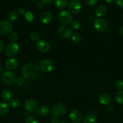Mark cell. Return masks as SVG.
Here are the masks:
<instances>
[{
	"label": "cell",
	"instance_id": "d6986e66",
	"mask_svg": "<svg viewBox=\"0 0 123 123\" xmlns=\"http://www.w3.org/2000/svg\"><path fill=\"white\" fill-rule=\"evenodd\" d=\"M107 10V7L106 6L104 5H101L96 8V10H95V14L98 17L103 16L104 15L106 14Z\"/></svg>",
	"mask_w": 123,
	"mask_h": 123
},
{
	"label": "cell",
	"instance_id": "ba28073f",
	"mask_svg": "<svg viewBox=\"0 0 123 123\" xmlns=\"http://www.w3.org/2000/svg\"><path fill=\"white\" fill-rule=\"evenodd\" d=\"M39 68L41 70L43 71L45 73H49L52 72L54 68V65L53 62L50 60L48 59H45L42 60L40 62Z\"/></svg>",
	"mask_w": 123,
	"mask_h": 123
},
{
	"label": "cell",
	"instance_id": "30bf717a",
	"mask_svg": "<svg viewBox=\"0 0 123 123\" xmlns=\"http://www.w3.org/2000/svg\"><path fill=\"white\" fill-rule=\"evenodd\" d=\"M57 33L62 38H69L72 36V30L69 26H62L58 29Z\"/></svg>",
	"mask_w": 123,
	"mask_h": 123
},
{
	"label": "cell",
	"instance_id": "ac0fdd59",
	"mask_svg": "<svg viewBox=\"0 0 123 123\" xmlns=\"http://www.w3.org/2000/svg\"><path fill=\"white\" fill-rule=\"evenodd\" d=\"M1 97L4 101L9 102V101L12 100V97H13V94L10 90L6 89V90L2 91V93H1Z\"/></svg>",
	"mask_w": 123,
	"mask_h": 123
},
{
	"label": "cell",
	"instance_id": "7a4b0ae2",
	"mask_svg": "<svg viewBox=\"0 0 123 123\" xmlns=\"http://www.w3.org/2000/svg\"><path fill=\"white\" fill-rule=\"evenodd\" d=\"M94 25L96 31L102 33L106 32L109 27L108 22L106 20L101 18H97L95 19L94 20Z\"/></svg>",
	"mask_w": 123,
	"mask_h": 123
},
{
	"label": "cell",
	"instance_id": "ffe728a7",
	"mask_svg": "<svg viewBox=\"0 0 123 123\" xmlns=\"http://www.w3.org/2000/svg\"><path fill=\"white\" fill-rule=\"evenodd\" d=\"M9 111V108L7 103L4 102L0 103V117H4L7 114Z\"/></svg>",
	"mask_w": 123,
	"mask_h": 123
},
{
	"label": "cell",
	"instance_id": "7c38bea8",
	"mask_svg": "<svg viewBox=\"0 0 123 123\" xmlns=\"http://www.w3.org/2000/svg\"><path fill=\"white\" fill-rule=\"evenodd\" d=\"M36 47L39 51L41 52H47L50 49V44L47 41L41 40L36 43Z\"/></svg>",
	"mask_w": 123,
	"mask_h": 123
},
{
	"label": "cell",
	"instance_id": "7bdbcfd3",
	"mask_svg": "<svg viewBox=\"0 0 123 123\" xmlns=\"http://www.w3.org/2000/svg\"><path fill=\"white\" fill-rule=\"evenodd\" d=\"M2 66H1V65H0V72H1V71H2Z\"/></svg>",
	"mask_w": 123,
	"mask_h": 123
},
{
	"label": "cell",
	"instance_id": "d4e9b609",
	"mask_svg": "<svg viewBox=\"0 0 123 123\" xmlns=\"http://www.w3.org/2000/svg\"><path fill=\"white\" fill-rule=\"evenodd\" d=\"M25 78L22 76H18L14 79V84L17 86H22L25 83Z\"/></svg>",
	"mask_w": 123,
	"mask_h": 123
},
{
	"label": "cell",
	"instance_id": "2e32d148",
	"mask_svg": "<svg viewBox=\"0 0 123 123\" xmlns=\"http://www.w3.org/2000/svg\"><path fill=\"white\" fill-rule=\"evenodd\" d=\"M6 68L8 70H14L18 67V61L15 58H9L6 61V64H5Z\"/></svg>",
	"mask_w": 123,
	"mask_h": 123
},
{
	"label": "cell",
	"instance_id": "6da1fadb",
	"mask_svg": "<svg viewBox=\"0 0 123 123\" xmlns=\"http://www.w3.org/2000/svg\"><path fill=\"white\" fill-rule=\"evenodd\" d=\"M40 68L34 62H28L24 65L22 69L23 77L27 80H34L39 78L41 73Z\"/></svg>",
	"mask_w": 123,
	"mask_h": 123
},
{
	"label": "cell",
	"instance_id": "f546056e",
	"mask_svg": "<svg viewBox=\"0 0 123 123\" xmlns=\"http://www.w3.org/2000/svg\"><path fill=\"white\" fill-rule=\"evenodd\" d=\"M72 40L75 43H79L82 40V37L78 34H74L72 36Z\"/></svg>",
	"mask_w": 123,
	"mask_h": 123
},
{
	"label": "cell",
	"instance_id": "3957f363",
	"mask_svg": "<svg viewBox=\"0 0 123 123\" xmlns=\"http://www.w3.org/2000/svg\"><path fill=\"white\" fill-rule=\"evenodd\" d=\"M52 114L55 117H62L65 114L66 108L63 103H57L52 108Z\"/></svg>",
	"mask_w": 123,
	"mask_h": 123
},
{
	"label": "cell",
	"instance_id": "7402d4cb",
	"mask_svg": "<svg viewBox=\"0 0 123 123\" xmlns=\"http://www.w3.org/2000/svg\"><path fill=\"white\" fill-rule=\"evenodd\" d=\"M96 117L94 114H88L83 120V123H96Z\"/></svg>",
	"mask_w": 123,
	"mask_h": 123
},
{
	"label": "cell",
	"instance_id": "603a6c76",
	"mask_svg": "<svg viewBox=\"0 0 123 123\" xmlns=\"http://www.w3.org/2000/svg\"><path fill=\"white\" fill-rule=\"evenodd\" d=\"M115 100L117 103L119 104H123V91H118L115 94Z\"/></svg>",
	"mask_w": 123,
	"mask_h": 123
},
{
	"label": "cell",
	"instance_id": "f35d334b",
	"mask_svg": "<svg viewBox=\"0 0 123 123\" xmlns=\"http://www.w3.org/2000/svg\"><path fill=\"white\" fill-rule=\"evenodd\" d=\"M18 13L20 14H25V11H24V10L23 9V8H19V9H18Z\"/></svg>",
	"mask_w": 123,
	"mask_h": 123
},
{
	"label": "cell",
	"instance_id": "f1b7e54d",
	"mask_svg": "<svg viewBox=\"0 0 123 123\" xmlns=\"http://www.w3.org/2000/svg\"><path fill=\"white\" fill-rule=\"evenodd\" d=\"M71 26L72 27V28L75 29V30H78V29H79L81 26L80 22L78 21V20H72V22H71Z\"/></svg>",
	"mask_w": 123,
	"mask_h": 123
},
{
	"label": "cell",
	"instance_id": "cb8c5ba5",
	"mask_svg": "<svg viewBox=\"0 0 123 123\" xmlns=\"http://www.w3.org/2000/svg\"><path fill=\"white\" fill-rule=\"evenodd\" d=\"M18 13L14 11H12L8 14V18L10 21H14L18 19Z\"/></svg>",
	"mask_w": 123,
	"mask_h": 123
},
{
	"label": "cell",
	"instance_id": "8992f818",
	"mask_svg": "<svg viewBox=\"0 0 123 123\" xmlns=\"http://www.w3.org/2000/svg\"><path fill=\"white\" fill-rule=\"evenodd\" d=\"M13 30V25L8 20L0 22V34L6 35L10 33Z\"/></svg>",
	"mask_w": 123,
	"mask_h": 123
},
{
	"label": "cell",
	"instance_id": "8d00e7d4",
	"mask_svg": "<svg viewBox=\"0 0 123 123\" xmlns=\"http://www.w3.org/2000/svg\"><path fill=\"white\" fill-rule=\"evenodd\" d=\"M51 121V123H60L59 119L57 117L52 118Z\"/></svg>",
	"mask_w": 123,
	"mask_h": 123
},
{
	"label": "cell",
	"instance_id": "1f68e13d",
	"mask_svg": "<svg viewBox=\"0 0 123 123\" xmlns=\"http://www.w3.org/2000/svg\"><path fill=\"white\" fill-rule=\"evenodd\" d=\"M9 40L11 42L14 43L18 40V35L16 32H11L9 35Z\"/></svg>",
	"mask_w": 123,
	"mask_h": 123
},
{
	"label": "cell",
	"instance_id": "83f0119b",
	"mask_svg": "<svg viewBox=\"0 0 123 123\" xmlns=\"http://www.w3.org/2000/svg\"><path fill=\"white\" fill-rule=\"evenodd\" d=\"M24 14H25V18L27 21L29 22H32L33 20L34 16L32 13H31L30 12H27L26 13H25Z\"/></svg>",
	"mask_w": 123,
	"mask_h": 123
},
{
	"label": "cell",
	"instance_id": "277c9868",
	"mask_svg": "<svg viewBox=\"0 0 123 123\" xmlns=\"http://www.w3.org/2000/svg\"><path fill=\"white\" fill-rule=\"evenodd\" d=\"M19 51V46L16 43L10 42L7 45L5 50V54L8 57L14 56Z\"/></svg>",
	"mask_w": 123,
	"mask_h": 123
},
{
	"label": "cell",
	"instance_id": "9c48e42d",
	"mask_svg": "<svg viewBox=\"0 0 123 123\" xmlns=\"http://www.w3.org/2000/svg\"><path fill=\"white\" fill-rule=\"evenodd\" d=\"M70 12L73 14H78L82 10V5L78 0H72L68 4Z\"/></svg>",
	"mask_w": 123,
	"mask_h": 123
},
{
	"label": "cell",
	"instance_id": "e0dca14e",
	"mask_svg": "<svg viewBox=\"0 0 123 123\" xmlns=\"http://www.w3.org/2000/svg\"><path fill=\"white\" fill-rule=\"evenodd\" d=\"M36 113L39 116L46 117L49 114V109L45 105H42L38 107L36 110Z\"/></svg>",
	"mask_w": 123,
	"mask_h": 123
},
{
	"label": "cell",
	"instance_id": "4316f807",
	"mask_svg": "<svg viewBox=\"0 0 123 123\" xmlns=\"http://www.w3.org/2000/svg\"><path fill=\"white\" fill-rule=\"evenodd\" d=\"M115 87L118 91H121L122 89L123 88V81L120 80V79H118L115 82Z\"/></svg>",
	"mask_w": 123,
	"mask_h": 123
},
{
	"label": "cell",
	"instance_id": "5b68a950",
	"mask_svg": "<svg viewBox=\"0 0 123 123\" xmlns=\"http://www.w3.org/2000/svg\"><path fill=\"white\" fill-rule=\"evenodd\" d=\"M72 16L71 13L66 10H63L59 14L58 19L61 24L68 25L72 22Z\"/></svg>",
	"mask_w": 123,
	"mask_h": 123
},
{
	"label": "cell",
	"instance_id": "d590c367",
	"mask_svg": "<svg viewBox=\"0 0 123 123\" xmlns=\"http://www.w3.org/2000/svg\"><path fill=\"white\" fill-rule=\"evenodd\" d=\"M115 2L118 7L123 8V0H115Z\"/></svg>",
	"mask_w": 123,
	"mask_h": 123
},
{
	"label": "cell",
	"instance_id": "74e56055",
	"mask_svg": "<svg viewBox=\"0 0 123 123\" xmlns=\"http://www.w3.org/2000/svg\"><path fill=\"white\" fill-rule=\"evenodd\" d=\"M4 49V43L2 40H0V54L2 52Z\"/></svg>",
	"mask_w": 123,
	"mask_h": 123
},
{
	"label": "cell",
	"instance_id": "f6af8a7d",
	"mask_svg": "<svg viewBox=\"0 0 123 123\" xmlns=\"http://www.w3.org/2000/svg\"><path fill=\"white\" fill-rule=\"evenodd\" d=\"M60 123H66V122H64V121H63V122H61Z\"/></svg>",
	"mask_w": 123,
	"mask_h": 123
},
{
	"label": "cell",
	"instance_id": "9a60e30c",
	"mask_svg": "<svg viewBox=\"0 0 123 123\" xmlns=\"http://www.w3.org/2000/svg\"><path fill=\"white\" fill-rule=\"evenodd\" d=\"M40 19L43 24H48L50 23L53 19V15L50 12H45L41 14Z\"/></svg>",
	"mask_w": 123,
	"mask_h": 123
},
{
	"label": "cell",
	"instance_id": "484cf974",
	"mask_svg": "<svg viewBox=\"0 0 123 123\" xmlns=\"http://www.w3.org/2000/svg\"><path fill=\"white\" fill-rule=\"evenodd\" d=\"M9 106L12 108H17L20 106V102L18 99H13L10 101Z\"/></svg>",
	"mask_w": 123,
	"mask_h": 123
},
{
	"label": "cell",
	"instance_id": "ab89813d",
	"mask_svg": "<svg viewBox=\"0 0 123 123\" xmlns=\"http://www.w3.org/2000/svg\"><path fill=\"white\" fill-rule=\"evenodd\" d=\"M42 2H43L44 3H47V4H50L52 2L54 1V0H42Z\"/></svg>",
	"mask_w": 123,
	"mask_h": 123
},
{
	"label": "cell",
	"instance_id": "4dcf8cb0",
	"mask_svg": "<svg viewBox=\"0 0 123 123\" xmlns=\"http://www.w3.org/2000/svg\"><path fill=\"white\" fill-rule=\"evenodd\" d=\"M25 123H39V121L37 119L34 117L30 116L27 118Z\"/></svg>",
	"mask_w": 123,
	"mask_h": 123
},
{
	"label": "cell",
	"instance_id": "60d3db41",
	"mask_svg": "<svg viewBox=\"0 0 123 123\" xmlns=\"http://www.w3.org/2000/svg\"><path fill=\"white\" fill-rule=\"evenodd\" d=\"M119 33L123 37V26H122L119 29Z\"/></svg>",
	"mask_w": 123,
	"mask_h": 123
},
{
	"label": "cell",
	"instance_id": "52a82bcc",
	"mask_svg": "<svg viewBox=\"0 0 123 123\" xmlns=\"http://www.w3.org/2000/svg\"><path fill=\"white\" fill-rule=\"evenodd\" d=\"M1 79H2V82L5 84L8 85H11L14 82V74L13 72L10 71H4L2 73L1 76Z\"/></svg>",
	"mask_w": 123,
	"mask_h": 123
},
{
	"label": "cell",
	"instance_id": "d6a6232c",
	"mask_svg": "<svg viewBox=\"0 0 123 123\" xmlns=\"http://www.w3.org/2000/svg\"><path fill=\"white\" fill-rule=\"evenodd\" d=\"M30 38L32 40L34 41V42H36L39 40V36L38 34L36 32H32L31 34H30Z\"/></svg>",
	"mask_w": 123,
	"mask_h": 123
},
{
	"label": "cell",
	"instance_id": "44dd1931",
	"mask_svg": "<svg viewBox=\"0 0 123 123\" xmlns=\"http://www.w3.org/2000/svg\"><path fill=\"white\" fill-rule=\"evenodd\" d=\"M68 4L67 0H55V7L57 9H64Z\"/></svg>",
	"mask_w": 123,
	"mask_h": 123
},
{
	"label": "cell",
	"instance_id": "b9f144b4",
	"mask_svg": "<svg viewBox=\"0 0 123 123\" xmlns=\"http://www.w3.org/2000/svg\"><path fill=\"white\" fill-rule=\"evenodd\" d=\"M113 1H114V0H106V2H107V3L109 4L112 3V2H113Z\"/></svg>",
	"mask_w": 123,
	"mask_h": 123
},
{
	"label": "cell",
	"instance_id": "4fadbf2b",
	"mask_svg": "<svg viewBox=\"0 0 123 123\" xmlns=\"http://www.w3.org/2000/svg\"><path fill=\"white\" fill-rule=\"evenodd\" d=\"M69 118L73 123H80L82 120V115L80 111L74 109L70 112Z\"/></svg>",
	"mask_w": 123,
	"mask_h": 123
},
{
	"label": "cell",
	"instance_id": "5bb4252c",
	"mask_svg": "<svg viewBox=\"0 0 123 123\" xmlns=\"http://www.w3.org/2000/svg\"><path fill=\"white\" fill-rule=\"evenodd\" d=\"M98 100L101 104H102V105L106 106L109 105L111 103V102H112L111 97L107 93H102L100 94L99 96Z\"/></svg>",
	"mask_w": 123,
	"mask_h": 123
},
{
	"label": "cell",
	"instance_id": "e575fe53",
	"mask_svg": "<svg viewBox=\"0 0 123 123\" xmlns=\"http://www.w3.org/2000/svg\"><path fill=\"white\" fill-rule=\"evenodd\" d=\"M45 3L42 1H41V2H39L37 5V7L39 8V10H42L45 8Z\"/></svg>",
	"mask_w": 123,
	"mask_h": 123
},
{
	"label": "cell",
	"instance_id": "836d02e7",
	"mask_svg": "<svg viewBox=\"0 0 123 123\" xmlns=\"http://www.w3.org/2000/svg\"><path fill=\"white\" fill-rule=\"evenodd\" d=\"M85 2L89 6L93 7L97 4L98 0H85Z\"/></svg>",
	"mask_w": 123,
	"mask_h": 123
},
{
	"label": "cell",
	"instance_id": "8fae6325",
	"mask_svg": "<svg viewBox=\"0 0 123 123\" xmlns=\"http://www.w3.org/2000/svg\"><path fill=\"white\" fill-rule=\"evenodd\" d=\"M24 106H25V109L27 111L30 113L34 112L37 109V102L34 99L29 98V99L25 100V103H24Z\"/></svg>",
	"mask_w": 123,
	"mask_h": 123
},
{
	"label": "cell",
	"instance_id": "ee69618b",
	"mask_svg": "<svg viewBox=\"0 0 123 123\" xmlns=\"http://www.w3.org/2000/svg\"><path fill=\"white\" fill-rule=\"evenodd\" d=\"M30 1H33V2H36V1H37L38 0H30Z\"/></svg>",
	"mask_w": 123,
	"mask_h": 123
}]
</instances>
